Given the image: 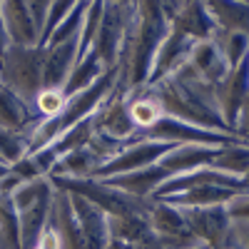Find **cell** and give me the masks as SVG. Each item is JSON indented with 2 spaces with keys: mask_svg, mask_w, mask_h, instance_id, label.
I'll use <instances>...</instances> for the list:
<instances>
[{
  "mask_svg": "<svg viewBox=\"0 0 249 249\" xmlns=\"http://www.w3.org/2000/svg\"><path fill=\"white\" fill-rule=\"evenodd\" d=\"M155 100L160 102L162 112L167 117H175L179 122L195 124V127L219 132V135H232V130L227 127V122L217 112L214 105V92L204 82L187 68V62L172 72L170 77H164L155 85H147ZM237 137V135H232Z\"/></svg>",
  "mask_w": 249,
  "mask_h": 249,
  "instance_id": "cell-1",
  "label": "cell"
},
{
  "mask_svg": "<svg viewBox=\"0 0 249 249\" xmlns=\"http://www.w3.org/2000/svg\"><path fill=\"white\" fill-rule=\"evenodd\" d=\"M170 33V23L160 3H137L130 33L117 60V88L122 92L147 85L155 55Z\"/></svg>",
  "mask_w": 249,
  "mask_h": 249,
  "instance_id": "cell-2",
  "label": "cell"
},
{
  "mask_svg": "<svg viewBox=\"0 0 249 249\" xmlns=\"http://www.w3.org/2000/svg\"><path fill=\"white\" fill-rule=\"evenodd\" d=\"M0 82L33 110V100L43 90V48L10 45L0 62Z\"/></svg>",
  "mask_w": 249,
  "mask_h": 249,
  "instance_id": "cell-3",
  "label": "cell"
},
{
  "mask_svg": "<svg viewBox=\"0 0 249 249\" xmlns=\"http://www.w3.org/2000/svg\"><path fill=\"white\" fill-rule=\"evenodd\" d=\"M137 3H102V18L90 53L107 70L117 65L120 53L124 48V37L130 33Z\"/></svg>",
  "mask_w": 249,
  "mask_h": 249,
  "instance_id": "cell-4",
  "label": "cell"
},
{
  "mask_svg": "<svg viewBox=\"0 0 249 249\" xmlns=\"http://www.w3.org/2000/svg\"><path fill=\"white\" fill-rule=\"evenodd\" d=\"M172 147L175 144L157 142V140H135L130 144H124L112 160H107L102 164L95 172V177L97 179H110V177H117V175H127V172L152 167V164H157Z\"/></svg>",
  "mask_w": 249,
  "mask_h": 249,
  "instance_id": "cell-5",
  "label": "cell"
},
{
  "mask_svg": "<svg viewBox=\"0 0 249 249\" xmlns=\"http://www.w3.org/2000/svg\"><path fill=\"white\" fill-rule=\"evenodd\" d=\"M140 140H157V142H167V144H210V147H224V144H232V142H247L232 135H219V132H210V130H202L195 127V124H187L179 122L175 117H160L147 132H142Z\"/></svg>",
  "mask_w": 249,
  "mask_h": 249,
  "instance_id": "cell-6",
  "label": "cell"
},
{
  "mask_svg": "<svg viewBox=\"0 0 249 249\" xmlns=\"http://www.w3.org/2000/svg\"><path fill=\"white\" fill-rule=\"evenodd\" d=\"M147 224H150L152 234L157 237V242L162 244V249H190L199 244L192 237V232L187 230L182 210H177V207L167 202H160V199L150 202Z\"/></svg>",
  "mask_w": 249,
  "mask_h": 249,
  "instance_id": "cell-7",
  "label": "cell"
},
{
  "mask_svg": "<svg viewBox=\"0 0 249 249\" xmlns=\"http://www.w3.org/2000/svg\"><path fill=\"white\" fill-rule=\"evenodd\" d=\"M179 210V207H177ZM187 230L192 232V237L210 247V249H224L227 237H230V217L222 207H204V210H182Z\"/></svg>",
  "mask_w": 249,
  "mask_h": 249,
  "instance_id": "cell-8",
  "label": "cell"
},
{
  "mask_svg": "<svg viewBox=\"0 0 249 249\" xmlns=\"http://www.w3.org/2000/svg\"><path fill=\"white\" fill-rule=\"evenodd\" d=\"M195 48V40L190 35H184L182 30L172 28L170 25V33L167 37L162 40V45L155 55V62H152V70H150V77H147V85H155V82L170 77L172 72H177L187 60H190V53Z\"/></svg>",
  "mask_w": 249,
  "mask_h": 249,
  "instance_id": "cell-9",
  "label": "cell"
},
{
  "mask_svg": "<svg viewBox=\"0 0 249 249\" xmlns=\"http://www.w3.org/2000/svg\"><path fill=\"white\" fill-rule=\"evenodd\" d=\"M70 210L77 224V232L82 237L85 249H107L110 232H107V214L100 207L90 204L88 199H82L77 195H68Z\"/></svg>",
  "mask_w": 249,
  "mask_h": 249,
  "instance_id": "cell-10",
  "label": "cell"
},
{
  "mask_svg": "<svg viewBox=\"0 0 249 249\" xmlns=\"http://www.w3.org/2000/svg\"><path fill=\"white\" fill-rule=\"evenodd\" d=\"M187 68H190L204 85H219V82L230 75V65H227V60L217 45L214 35L207 37V40H199V43H195L192 53H190V60H187Z\"/></svg>",
  "mask_w": 249,
  "mask_h": 249,
  "instance_id": "cell-11",
  "label": "cell"
},
{
  "mask_svg": "<svg viewBox=\"0 0 249 249\" xmlns=\"http://www.w3.org/2000/svg\"><path fill=\"white\" fill-rule=\"evenodd\" d=\"M0 23L8 35V43L15 48H37V28L30 18L28 3L23 0H5L0 3Z\"/></svg>",
  "mask_w": 249,
  "mask_h": 249,
  "instance_id": "cell-12",
  "label": "cell"
},
{
  "mask_svg": "<svg viewBox=\"0 0 249 249\" xmlns=\"http://www.w3.org/2000/svg\"><path fill=\"white\" fill-rule=\"evenodd\" d=\"M217 152H219V147H210V144H177V147H172L157 164L170 177L184 175V172L212 167Z\"/></svg>",
  "mask_w": 249,
  "mask_h": 249,
  "instance_id": "cell-13",
  "label": "cell"
},
{
  "mask_svg": "<svg viewBox=\"0 0 249 249\" xmlns=\"http://www.w3.org/2000/svg\"><path fill=\"white\" fill-rule=\"evenodd\" d=\"M77 62V40H68L60 45L43 48V88H60L65 85L72 68Z\"/></svg>",
  "mask_w": 249,
  "mask_h": 249,
  "instance_id": "cell-14",
  "label": "cell"
},
{
  "mask_svg": "<svg viewBox=\"0 0 249 249\" xmlns=\"http://www.w3.org/2000/svg\"><path fill=\"white\" fill-rule=\"evenodd\" d=\"M170 179V175L164 172L160 164H152V167H144V170H137V172H127V175H117V177H110L105 179L110 187H115V190L130 195L135 199H152L155 192L160 190V187Z\"/></svg>",
  "mask_w": 249,
  "mask_h": 249,
  "instance_id": "cell-15",
  "label": "cell"
},
{
  "mask_svg": "<svg viewBox=\"0 0 249 249\" xmlns=\"http://www.w3.org/2000/svg\"><path fill=\"white\" fill-rule=\"evenodd\" d=\"M239 192H249V190H232V187H219V184H202V187H192L187 192H179L175 197L160 199L167 202L179 210H204V207H222L232 197H237Z\"/></svg>",
  "mask_w": 249,
  "mask_h": 249,
  "instance_id": "cell-16",
  "label": "cell"
},
{
  "mask_svg": "<svg viewBox=\"0 0 249 249\" xmlns=\"http://www.w3.org/2000/svg\"><path fill=\"white\" fill-rule=\"evenodd\" d=\"M170 25L182 30L184 35H190L195 43L212 37L217 33L210 13H207V8H204V3H177V10H175V15L170 20Z\"/></svg>",
  "mask_w": 249,
  "mask_h": 249,
  "instance_id": "cell-17",
  "label": "cell"
},
{
  "mask_svg": "<svg viewBox=\"0 0 249 249\" xmlns=\"http://www.w3.org/2000/svg\"><path fill=\"white\" fill-rule=\"evenodd\" d=\"M53 192H55V187L43 195L35 204L25 207V210H20L15 212L18 214V232H20V247L23 249H30L35 244V239L40 237V232L45 230V224L50 219V207H53Z\"/></svg>",
  "mask_w": 249,
  "mask_h": 249,
  "instance_id": "cell-18",
  "label": "cell"
},
{
  "mask_svg": "<svg viewBox=\"0 0 249 249\" xmlns=\"http://www.w3.org/2000/svg\"><path fill=\"white\" fill-rule=\"evenodd\" d=\"M124 105H127L130 122L135 124V130L140 132V137H142V132H147L160 117H164L160 102L155 100V95L150 92L147 85H142L137 90H130L127 95H124Z\"/></svg>",
  "mask_w": 249,
  "mask_h": 249,
  "instance_id": "cell-19",
  "label": "cell"
},
{
  "mask_svg": "<svg viewBox=\"0 0 249 249\" xmlns=\"http://www.w3.org/2000/svg\"><path fill=\"white\" fill-rule=\"evenodd\" d=\"M50 224L57 230L60 239H62V249H85L82 237L77 232V224L70 210V199L65 192L55 190L53 192V207H50Z\"/></svg>",
  "mask_w": 249,
  "mask_h": 249,
  "instance_id": "cell-20",
  "label": "cell"
},
{
  "mask_svg": "<svg viewBox=\"0 0 249 249\" xmlns=\"http://www.w3.org/2000/svg\"><path fill=\"white\" fill-rule=\"evenodd\" d=\"M217 33H244L249 35V5L247 3H204Z\"/></svg>",
  "mask_w": 249,
  "mask_h": 249,
  "instance_id": "cell-21",
  "label": "cell"
},
{
  "mask_svg": "<svg viewBox=\"0 0 249 249\" xmlns=\"http://www.w3.org/2000/svg\"><path fill=\"white\" fill-rule=\"evenodd\" d=\"M100 170V160L92 155L90 147H80L72 150L68 155L57 157V162L53 164V170L48 177H68V179H85V177H95V172Z\"/></svg>",
  "mask_w": 249,
  "mask_h": 249,
  "instance_id": "cell-22",
  "label": "cell"
},
{
  "mask_svg": "<svg viewBox=\"0 0 249 249\" xmlns=\"http://www.w3.org/2000/svg\"><path fill=\"white\" fill-rule=\"evenodd\" d=\"M33 110L25 105L20 97H15L10 90L0 88V130H15V132H28L35 124Z\"/></svg>",
  "mask_w": 249,
  "mask_h": 249,
  "instance_id": "cell-23",
  "label": "cell"
},
{
  "mask_svg": "<svg viewBox=\"0 0 249 249\" xmlns=\"http://www.w3.org/2000/svg\"><path fill=\"white\" fill-rule=\"evenodd\" d=\"M107 232H110L112 242H122V244H130V247L152 234L150 224H147V214L107 217Z\"/></svg>",
  "mask_w": 249,
  "mask_h": 249,
  "instance_id": "cell-24",
  "label": "cell"
},
{
  "mask_svg": "<svg viewBox=\"0 0 249 249\" xmlns=\"http://www.w3.org/2000/svg\"><path fill=\"white\" fill-rule=\"evenodd\" d=\"M212 170H217L222 175H230V177H237V179H247V172H249L247 142H232V144L219 147V152L212 162Z\"/></svg>",
  "mask_w": 249,
  "mask_h": 249,
  "instance_id": "cell-25",
  "label": "cell"
},
{
  "mask_svg": "<svg viewBox=\"0 0 249 249\" xmlns=\"http://www.w3.org/2000/svg\"><path fill=\"white\" fill-rule=\"evenodd\" d=\"M105 70H107V68L102 65V62H100L92 53H88L82 60L75 62L70 77L65 80V85H62V92H65V97H72V95H77V92H82V90H88Z\"/></svg>",
  "mask_w": 249,
  "mask_h": 249,
  "instance_id": "cell-26",
  "label": "cell"
},
{
  "mask_svg": "<svg viewBox=\"0 0 249 249\" xmlns=\"http://www.w3.org/2000/svg\"><path fill=\"white\" fill-rule=\"evenodd\" d=\"M214 40L227 60L230 70L239 68L247 60V50H249V35L244 33H214Z\"/></svg>",
  "mask_w": 249,
  "mask_h": 249,
  "instance_id": "cell-27",
  "label": "cell"
},
{
  "mask_svg": "<svg viewBox=\"0 0 249 249\" xmlns=\"http://www.w3.org/2000/svg\"><path fill=\"white\" fill-rule=\"evenodd\" d=\"M68 105V97L60 88H43L33 100V115L35 120H53Z\"/></svg>",
  "mask_w": 249,
  "mask_h": 249,
  "instance_id": "cell-28",
  "label": "cell"
},
{
  "mask_svg": "<svg viewBox=\"0 0 249 249\" xmlns=\"http://www.w3.org/2000/svg\"><path fill=\"white\" fill-rule=\"evenodd\" d=\"M100 18H102V3H88L85 15H82L80 33H77V60H82L90 53V48L95 43V35H97V28H100Z\"/></svg>",
  "mask_w": 249,
  "mask_h": 249,
  "instance_id": "cell-29",
  "label": "cell"
},
{
  "mask_svg": "<svg viewBox=\"0 0 249 249\" xmlns=\"http://www.w3.org/2000/svg\"><path fill=\"white\" fill-rule=\"evenodd\" d=\"M28 157V132L0 130V162L13 167L15 162Z\"/></svg>",
  "mask_w": 249,
  "mask_h": 249,
  "instance_id": "cell-30",
  "label": "cell"
},
{
  "mask_svg": "<svg viewBox=\"0 0 249 249\" xmlns=\"http://www.w3.org/2000/svg\"><path fill=\"white\" fill-rule=\"evenodd\" d=\"M85 8H88V3H75L72 10L65 15V20H62V23L53 30L50 40H48L43 48L68 43V40H77V33H80V25H82V15H85Z\"/></svg>",
  "mask_w": 249,
  "mask_h": 249,
  "instance_id": "cell-31",
  "label": "cell"
},
{
  "mask_svg": "<svg viewBox=\"0 0 249 249\" xmlns=\"http://www.w3.org/2000/svg\"><path fill=\"white\" fill-rule=\"evenodd\" d=\"M72 5L75 3H50V10H48V18H45V28H43V33H40V40H37V48H43L50 40L53 30L65 20V15L72 10Z\"/></svg>",
  "mask_w": 249,
  "mask_h": 249,
  "instance_id": "cell-32",
  "label": "cell"
},
{
  "mask_svg": "<svg viewBox=\"0 0 249 249\" xmlns=\"http://www.w3.org/2000/svg\"><path fill=\"white\" fill-rule=\"evenodd\" d=\"M30 249H62V239H60L57 230L50 224V219H48L45 230L40 232V237L35 239V244H33Z\"/></svg>",
  "mask_w": 249,
  "mask_h": 249,
  "instance_id": "cell-33",
  "label": "cell"
},
{
  "mask_svg": "<svg viewBox=\"0 0 249 249\" xmlns=\"http://www.w3.org/2000/svg\"><path fill=\"white\" fill-rule=\"evenodd\" d=\"M28 10H30V18H33V23L37 28V35H40V33H43V28H45V18H48L50 3H45V0H33V3H28Z\"/></svg>",
  "mask_w": 249,
  "mask_h": 249,
  "instance_id": "cell-34",
  "label": "cell"
},
{
  "mask_svg": "<svg viewBox=\"0 0 249 249\" xmlns=\"http://www.w3.org/2000/svg\"><path fill=\"white\" fill-rule=\"evenodd\" d=\"M8 172H10V167H5V164H0V179H3Z\"/></svg>",
  "mask_w": 249,
  "mask_h": 249,
  "instance_id": "cell-35",
  "label": "cell"
},
{
  "mask_svg": "<svg viewBox=\"0 0 249 249\" xmlns=\"http://www.w3.org/2000/svg\"><path fill=\"white\" fill-rule=\"evenodd\" d=\"M190 249H210V247H204V244H197V247H190Z\"/></svg>",
  "mask_w": 249,
  "mask_h": 249,
  "instance_id": "cell-36",
  "label": "cell"
},
{
  "mask_svg": "<svg viewBox=\"0 0 249 249\" xmlns=\"http://www.w3.org/2000/svg\"><path fill=\"white\" fill-rule=\"evenodd\" d=\"M0 164H3V162H0Z\"/></svg>",
  "mask_w": 249,
  "mask_h": 249,
  "instance_id": "cell-37",
  "label": "cell"
}]
</instances>
